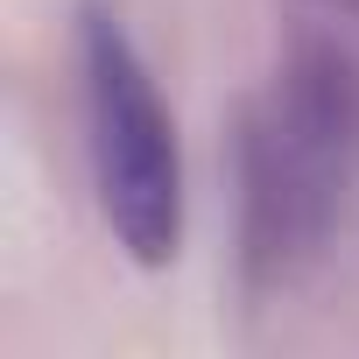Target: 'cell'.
<instances>
[{
  "label": "cell",
  "mask_w": 359,
  "mask_h": 359,
  "mask_svg": "<svg viewBox=\"0 0 359 359\" xmlns=\"http://www.w3.org/2000/svg\"><path fill=\"white\" fill-rule=\"evenodd\" d=\"M359 176V85L324 57L289 50L240 120V268L296 289L338 240Z\"/></svg>",
  "instance_id": "obj_1"
},
{
  "label": "cell",
  "mask_w": 359,
  "mask_h": 359,
  "mask_svg": "<svg viewBox=\"0 0 359 359\" xmlns=\"http://www.w3.org/2000/svg\"><path fill=\"white\" fill-rule=\"evenodd\" d=\"M78 85H85V155L99 212L127 247V261L169 268L184 247V148H176V120L113 8L78 15Z\"/></svg>",
  "instance_id": "obj_2"
},
{
  "label": "cell",
  "mask_w": 359,
  "mask_h": 359,
  "mask_svg": "<svg viewBox=\"0 0 359 359\" xmlns=\"http://www.w3.org/2000/svg\"><path fill=\"white\" fill-rule=\"evenodd\" d=\"M289 8V50L324 57L359 85V0H282Z\"/></svg>",
  "instance_id": "obj_3"
}]
</instances>
